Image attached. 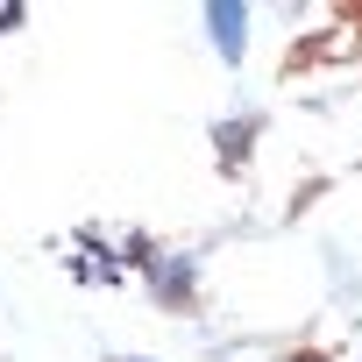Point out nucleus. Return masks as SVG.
Returning <instances> with one entry per match:
<instances>
[{
  "label": "nucleus",
  "instance_id": "1",
  "mask_svg": "<svg viewBox=\"0 0 362 362\" xmlns=\"http://www.w3.org/2000/svg\"><path fill=\"white\" fill-rule=\"evenodd\" d=\"M206 29L221 36L228 57H242V8H206Z\"/></svg>",
  "mask_w": 362,
  "mask_h": 362
}]
</instances>
